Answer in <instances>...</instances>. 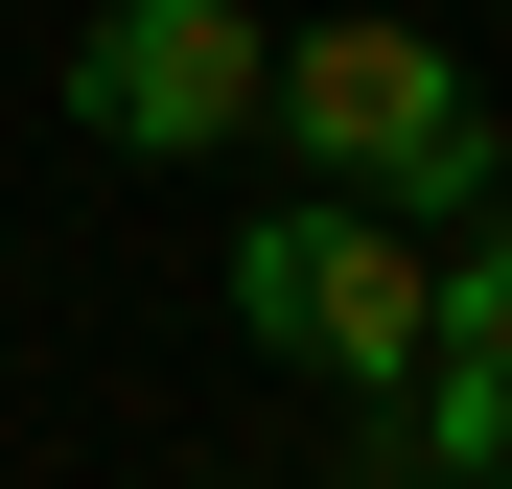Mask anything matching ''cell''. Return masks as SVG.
<instances>
[{
    "mask_svg": "<svg viewBox=\"0 0 512 489\" xmlns=\"http://www.w3.org/2000/svg\"><path fill=\"white\" fill-rule=\"evenodd\" d=\"M443 350H512V187H489V233L443 257Z\"/></svg>",
    "mask_w": 512,
    "mask_h": 489,
    "instance_id": "cell-5",
    "label": "cell"
},
{
    "mask_svg": "<svg viewBox=\"0 0 512 489\" xmlns=\"http://www.w3.org/2000/svg\"><path fill=\"white\" fill-rule=\"evenodd\" d=\"M210 489H233V466H210Z\"/></svg>",
    "mask_w": 512,
    "mask_h": 489,
    "instance_id": "cell-6",
    "label": "cell"
},
{
    "mask_svg": "<svg viewBox=\"0 0 512 489\" xmlns=\"http://www.w3.org/2000/svg\"><path fill=\"white\" fill-rule=\"evenodd\" d=\"M233 326L280 373H350V396H396L419 350H443V257H419V210H373V187H303V210H256L233 233Z\"/></svg>",
    "mask_w": 512,
    "mask_h": 489,
    "instance_id": "cell-2",
    "label": "cell"
},
{
    "mask_svg": "<svg viewBox=\"0 0 512 489\" xmlns=\"http://www.w3.org/2000/svg\"><path fill=\"white\" fill-rule=\"evenodd\" d=\"M256 117H280L326 187H373V210H489V187H512V140H489V94H466V47H419V24H303Z\"/></svg>",
    "mask_w": 512,
    "mask_h": 489,
    "instance_id": "cell-1",
    "label": "cell"
},
{
    "mask_svg": "<svg viewBox=\"0 0 512 489\" xmlns=\"http://www.w3.org/2000/svg\"><path fill=\"white\" fill-rule=\"evenodd\" d=\"M373 420H396V466H419V489H512V350H419Z\"/></svg>",
    "mask_w": 512,
    "mask_h": 489,
    "instance_id": "cell-4",
    "label": "cell"
},
{
    "mask_svg": "<svg viewBox=\"0 0 512 489\" xmlns=\"http://www.w3.org/2000/svg\"><path fill=\"white\" fill-rule=\"evenodd\" d=\"M396 489H419V466H396Z\"/></svg>",
    "mask_w": 512,
    "mask_h": 489,
    "instance_id": "cell-7",
    "label": "cell"
},
{
    "mask_svg": "<svg viewBox=\"0 0 512 489\" xmlns=\"http://www.w3.org/2000/svg\"><path fill=\"white\" fill-rule=\"evenodd\" d=\"M256 94H280V24L256 0H94L70 24V117L117 163H210V140H256Z\"/></svg>",
    "mask_w": 512,
    "mask_h": 489,
    "instance_id": "cell-3",
    "label": "cell"
}]
</instances>
